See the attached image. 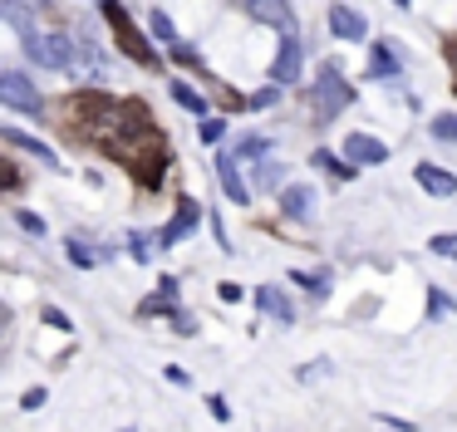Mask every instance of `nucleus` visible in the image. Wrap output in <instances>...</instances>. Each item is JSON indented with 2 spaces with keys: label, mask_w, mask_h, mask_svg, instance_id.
I'll use <instances>...</instances> for the list:
<instances>
[{
  "label": "nucleus",
  "mask_w": 457,
  "mask_h": 432,
  "mask_svg": "<svg viewBox=\"0 0 457 432\" xmlns=\"http://www.w3.org/2000/svg\"><path fill=\"white\" fill-rule=\"evenodd\" d=\"M300 64H305V54H300V39L286 35V39H280V49H276V69H270V74H276V84H295V79H300Z\"/></svg>",
  "instance_id": "obj_9"
},
{
  "label": "nucleus",
  "mask_w": 457,
  "mask_h": 432,
  "mask_svg": "<svg viewBox=\"0 0 457 432\" xmlns=\"http://www.w3.org/2000/svg\"><path fill=\"white\" fill-rule=\"evenodd\" d=\"M5 20H11L21 35H35V25H30V10L21 5V0H5Z\"/></svg>",
  "instance_id": "obj_23"
},
{
  "label": "nucleus",
  "mask_w": 457,
  "mask_h": 432,
  "mask_svg": "<svg viewBox=\"0 0 457 432\" xmlns=\"http://www.w3.org/2000/svg\"><path fill=\"white\" fill-rule=\"evenodd\" d=\"M45 324H54V329H70V314H64V310H45Z\"/></svg>",
  "instance_id": "obj_30"
},
{
  "label": "nucleus",
  "mask_w": 457,
  "mask_h": 432,
  "mask_svg": "<svg viewBox=\"0 0 457 432\" xmlns=\"http://www.w3.org/2000/svg\"><path fill=\"white\" fill-rule=\"evenodd\" d=\"M104 5V15H109V25H113V35H119V45H123V54L129 59H138V64H153V49L143 45V35L133 29V20H129V10L119 5V0H99Z\"/></svg>",
  "instance_id": "obj_4"
},
{
  "label": "nucleus",
  "mask_w": 457,
  "mask_h": 432,
  "mask_svg": "<svg viewBox=\"0 0 457 432\" xmlns=\"http://www.w3.org/2000/svg\"><path fill=\"white\" fill-rule=\"evenodd\" d=\"M329 29H335V39H349V45H354V39L369 35V20L349 5H329Z\"/></svg>",
  "instance_id": "obj_10"
},
{
  "label": "nucleus",
  "mask_w": 457,
  "mask_h": 432,
  "mask_svg": "<svg viewBox=\"0 0 457 432\" xmlns=\"http://www.w3.org/2000/svg\"><path fill=\"white\" fill-rule=\"evenodd\" d=\"M231 153H237V157H261V153H270V137H241Z\"/></svg>",
  "instance_id": "obj_24"
},
{
  "label": "nucleus",
  "mask_w": 457,
  "mask_h": 432,
  "mask_svg": "<svg viewBox=\"0 0 457 432\" xmlns=\"http://www.w3.org/2000/svg\"><path fill=\"white\" fill-rule=\"evenodd\" d=\"M280 212L286 216H295V221H310V216H315V192H310V187H286V192H280Z\"/></svg>",
  "instance_id": "obj_13"
},
{
  "label": "nucleus",
  "mask_w": 457,
  "mask_h": 432,
  "mask_svg": "<svg viewBox=\"0 0 457 432\" xmlns=\"http://www.w3.org/2000/svg\"><path fill=\"white\" fill-rule=\"evenodd\" d=\"M246 10L261 25H276L280 35H295V10H290V0H246Z\"/></svg>",
  "instance_id": "obj_7"
},
{
  "label": "nucleus",
  "mask_w": 457,
  "mask_h": 432,
  "mask_svg": "<svg viewBox=\"0 0 457 432\" xmlns=\"http://www.w3.org/2000/svg\"><path fill=\"white\" fill-rule=\"evenodd\" d=\"M74 113H79L74 137L123 157V162L138 172V182H148V187L162 177L168 147H162V133L148 123V108L143 104H123V98H109V94H84L79 104H74Z\"/></svg>",
  "instance_id": "obj_1"
},
{
  "label": "nucleus",
  "mask_w": 457,
  "mask_h": 432,
  "mask_svg": "<svg viewBox=\"0 0 457 432\" xmlns=\"http://www.w3.org/2000/svg\"><path fill=\"white\" fill-rule=\"evenodd\" d=\"M207 408H212V418H221V422L231 418V412H227V403H221V398H207Z\"/></svg>",
  "instance_id": "obj_34"
},
{
  "label": "nucleus",
  "mask_w": 457,
  "mask_h": 432,
  "mask_svg": "<svg viewBox=\"0 0 457 432\" xmlns=\"http://www.w3.org/2000/svg\"><path fill=\"white\" fill-rule=\"evenodd\" d=\"M231 157H237V153H217V177H221V187H227L231 202H251V192H246V182H241V172H237Z\"/></svg>",
  "instance_id": "obj_15"
},
{
  "label": "nucleus",
  "mask_w": 457,
  "mask_h": 432,
  "mask_svg": "<svg viewBox=\"0 0 457 432\" xmlns=\"http://www.w3.org/2000/svg\"><path fill=\"white\" fill-rule=\"evenodd\" d=\"M433 251L437 255H457V236H433Z\"/></svg>",
  "instance_id": "obj_29"
},
{
  "label": "nucleus",
  "mask_w": 457,
  "mask_h": 432,
  "mask_svg": "<svg viewBox=\"0 0 457 432\" xmlns=\"http://www.w3.org/2000/svg\"><path fill=\"white\" fill-rule=\"evenodd\" d=\"M345 157L359 162V167H378V162H388V147L378 143V137H369V133H349L345 137Z\"/></svg>",
  "instance_id": "obj_8"
},
{
  "label": "nucleus",
  "mask_w": 457,
  "mask_h": 432,
  "mask_svg": "<svg viewBox=\"0 0 457 432\" xmlns=\"http://www.w3.org/2000/svg\"><path fill=\"white\" fill-rule=\"evenodd\" d=\"M349 104H354V88H349L335 69H320V79H315V123H329V118L345 113Z\"/></svg>",
  "instance_id": "obj_2"
},
{
  "label": "nucleus",
  "mask_w": 457,
  "mask_h": 432,
  "mask_svg": "<svg viewBox=\"0 0 457 432\" xmlns=\"http://www.w3.org/2000/svg\"><path fill=\"white\" fill-rule=\"evenodd\" d=\"M15 226H21V231L25 236H45V231H50V226H45V216H35V212H25V206H15Z\"/></svg>",
  "instance_id": "obj_22"
},
{
  "label": "nucleus",
  "mask_w": 457,
  "mask_h": 432,
  "mask_svg": "<svg viewBox=\"0 0 457 432\" xmlns=\"http://www.w3.org/2000/svg\"><path fill=\"white\" fill-rule=\"evenodd\" d=\"M433 137H447V143H457V118H453V113L433 118Z\"/></svg>",
  "instance_id": "obj_26"
},
{
  "label": "nucleus",
  "mask_w": 457,
  "mask_h": 432,
  "mask_svg": "<svg viewBox=\"0 0 457 432\" xmlns=\"http://www.w3.org/2000/svg\"><path fill=\"white\" fill-rule=\"evenodd\" d=\"M221 133H227V123H221V118H212V113L202 118V143H217Z\"/></svg>",
  "instance_id": "obj_27"
},
{
  "label": "nucleus",
  "mask_w": 457,
  "mask_h": 432,
  "mask_svg": "<svg viewBox=\"0 0 457 432\" xmlns=\"http://www.w3.org/2000/svg\"><path fill=\"white\" fill-rule=\"evenodd\" d=\"M25 54L35 59L40 69H74V39L64 35H25Z\"/></svg>",
  "instance_id": "obj_3"
},
{
  "label": "nucleus",
  "mask_w": 457,
  "mask_h": 432,
  "mask_svg": "<svg viewBox=\"0 0 457 432\" xmlns=\"http://www.w3.org/2000/svg\"><path fill=\"white\" fill-rule=\"evenodd\" d=\"M256 304H261V314H270L276 324H290V320H295V310H290V295L276 290V285H261V290H256Z\"/></svg>",
  "instance_id": "obj_12"
},
{
  "label": "nucleus",
  "mask_w": 457,
  "mask_h": 432,
  "mask_svg": "<svg viewBox=\"0 0 457 432\" xmlns=\"http://www.w3.org/2000/svg\"><path fill=\"white\" fill-rule=\"evenodd\" d=\"M21 408H45V388H30V393L21 398Z\"/></svg>",
  "instance_id": "obj_31"
},
{
  "label": "nucleus",
  "mask_w": 457,
  "mask_h": 432,
  "mask_svg": "<svg viewBox=\"0 0 457 432\" xmlns=\"http://www.w3.org/2000/svg\"><path fill=\"white\" fill-rule=\"evenodd\" d=\"M5 143H11V147H21V153H30V157H40V162H45V167H50V172H60V167H64V162H60V157H54V153H50V147H45V143H40V137H25V133H21V128H5Z\"/></svg>",
  "instance_id": "obj_14"
},
{
  "label": "nucleus",
  "mask_w": 457,
  "mask_h": 432,
  "mask_svg": "<svg viewBox=\"0 0 457 432\" xmlns=\"http://www.w3.org/2000/svg\"><path fill=\"white\" fill-rule=\"evenodd\" d=\"M295 280L305 285L315 300H325V295H329V270H295Z\"/></svg>",
  "instance_id": "obj_19"
},
{
  "label": "nucleus",
  "mask_w": 457,
  "mask_h": 432,
  "mask_svg": "<svg viewBox=\"0 0 457 432\" xmlns=\"http://www.w3.org/2000/svg\"><path fill=\"white\" fill-rule=\"evenodd\" d=\"M153 35H158V39H162V45H168V49H172V54H178V49H182V39H178V29H172V20H168V15H162V10H153Z\"/></svg>",
  "instance_id": "obj_20"
},
{
  "label": "nucleus",
  "mask_w": 457,
  "mask_h": 432,
  "mask_svg": "<svg viewBox=\"0 0 457 432\" xmlns=\"http://www.w3.org/2000/svg\"><path fill=\"white\" fill-rule=\"evenodd\" d=\"M413 177H418V187H423L428 196H453L457 192V177L443 172V167H433V162H418Z\"/></svg>",
  "instance_id": "obj_11"
},
{
  "label": "nucleus",
  "mask_w": 457,
  "mask_h": 432,
  "mask_svg": "<svg viewBox=\"0 0 457 432\" xmlns=\"http://www.w3.org/2000/svg\"><path fill=\"white\" fill-rule=\"evenodd\" d=\"M428 310L437 314V320H443V314H453L457 304H453V295H443V290H428Z\"/></svg>",
  "instance_id": "obj_25"
},
{
  "label": "nucleus",
  "mask_w": 457,
  "mask_h": 432,
  "mask_svg": "<svg viewBox=\"0 0 457 432\" xmlns=\"http://www.w3.org/2000/svg\"><path fill=\"white\" fill-rule=\"evenodd\" d=\"M0 104L15 108V113H40L45 98H40V88H35L21 69H5V74H0Z\"/></svg>",
  "instance_id": "obj_5"
},
{
  "label": "nucleus",
  "mask_w": 457,
  "mask_h": 432,
  "mask_svg": "<svg viewBox=\"0 0 457 432\" xmlns=\"http://www.w3.org/2000/svg\"><path fill=\"white\" fill-rule=\"evenodd\" d=\"M280 88V84H276ZM276 88H261V94L256 98H251V104H256V108H266V104H276Z\"/></svg>",
  "instance_id": "obj_33"
},
{
  "label": "nucleus",
  "mask_w": 457,
  "mask_h": 432,
  "mask_svg": "<svg viewBox=\"0 0 457 432\" xmlns=\"http://www.w3.org/2000/svg\"><path fill=\"white\" fill-rule=\"evenodd\" d=\"M217 295H221V300H241V285H231V280H221V285H217Z\"/></svg>",
  "instance_id": "obj_32"
},
{
  "label": "nucleus",
  "mask_w": 457,
  "mask_h": 432,
  "mask_svg": "<svg viewBox=\"0 0 457 432\" xmlns=\"http://www.w3.org/2000/svg\"><path fill=\"white\" fill-rule=\"evenodd\" d=\"M378 422H384L388 432H418L413 422H403V418H394V412H378Z\"/></svg>",
  "instance_id": "obj_28"
},
{
  "label": "nucleus",
  "mask_w": 457,
  "mask_h": 432,
  "mask_svg": "<svg viewBox=\"0 0 457 432\" xmlns=\"http://www.w3.org/2000/svg\"><path fill=\"white\" fill-rule=\"evenodd\" d=\"M197 221H202V206L192 202V196H182V202H178V212H172V221L158 231V245H172V241H182L187 231H197Z\"/></svg>",
  "instance_id": "obj_6"
},
{
  "label": "nucleus",
  "mask_w": 457,
  "mask_h": 432,
  "mask_svg": "<svg viewBox=\"0 0 457 432\" xmlns=\"http://www.w3.org/2000/svg\"><path fill=\"white\" fill-rule=\"evenodd\" d=\"M70 261L79 265V270H94V265H99V251H94L89 241H79V236H74V241H70Z\"/></svg>",
  "instance_id": "obj_21"
},
{
  "label": "nucleus",
  "mask_w": 457,
  "mask_h": 432,
  "mask_svg": "<svg viewBox=\"0 0 457 432\" xmlns=\"http://www.w3.org/2000/svg\"><path fill=\"white\" fill-rule=\"evenodd\" d=\"M172 98H178V104L187 108V113H197V118H207V113H212V108H207V98H202L192 84H182V79H172Z\"/></svg>",
  "instance_id": "obj_17"
},
{
  "label": "nucleus",
  "mask_w": 457,
  "mask_h": 432,
  "mask_svg": "<svg viewBox=\"0 0 457 432\" xmlns=\"http://www.w3.org/2000/svg\"><path fill=\"white\" fill-rule=\"evenodd\" d=\"M315 162L325 167L329 177H339V182H345V177H354V167H359V162H339V157L329 153V147H320V153H315Z\"/></svg>",
  "instance_id": "obj_18"
},
{
  "label": "nucleus",
  "mask_w": 457,
  "mask_h": 432,
  "mask_svg": "<svg viewBox=\"0 0 457 432\" xmlns=\"http://www.w3.org/2000/svg\"><path fill=\"white\" fill-rule=\"evenodd\" d=\"M394 5H403V10H408V5H413V0H394Z\"/></svg>",
  "instance_id": "obj_35"
},
{
  "label": "nucleus",
  "mask_w": 457,
  "mask_h": 432,
  "mask_svg": "<svg viewBox=\"0 0 457 432\" xmlns=\"http://www.w3.org/2000/svg\"><path fill=\"white\" fill-rule=\"evenodd\" d=\"M398 69H403V64H398V54H394V49H388V45H374V59H369V74H374V79H398Z\"/></svg>",
  "instance_id": "obj_16"
}]
</instances>
